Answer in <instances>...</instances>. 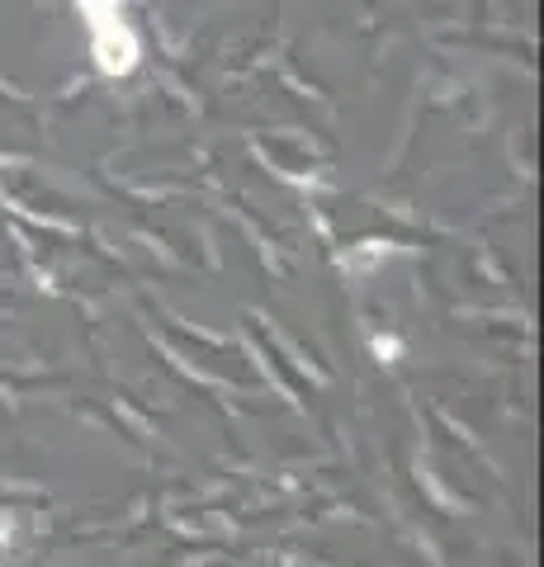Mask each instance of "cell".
Instances as JSON below:
<instances>
[{"mask_svg":"<svg viewBox=\"0 0 544 567\" xmlns=\"http://www.w3.org/2000/svg\"><path fill=\"white\" fill-rule=\"evenodd\" d=\"M85 29H91V48L104 76H124L137 66V33L124 20V0H81Z\"/></svg>","mask_w":544,"mask_h":567,"instance_id":"obj_1","label":"cell"}]
</instances>
